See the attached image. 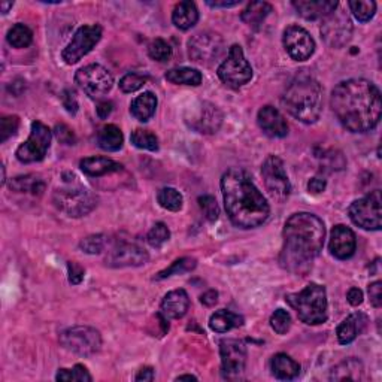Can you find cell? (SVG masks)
Segmentation results:
<instances>
[{"instance_id": "cell-1", "label": "cell", "mask_w": 382, "mask_h": 382, "mask_svg": "<svg viewBox=\"0 0 382 382\" xmlns=\"http://www.w3.org/2000/svg\"><path fill=\"white\" fill-rule=\"evenodd\" d=\"M330 105L339 123L352 133H366L381 120V93L375 84L363 78L337 84Z\"/></svg>"}, {"instance_id": "cell-2", "label": "cell", "mask_w": 382, "mask_h": 382, "mask_svg": "<svg viewBox=\"0 0 382 382\" xmlns=\"http://www.w3.org/2000/svg\"><path fill=\"white\" fill-rule=\"evenodd\" d=\"M282 236L281 265L296 275L308 273L314 258L323 251L326 238L324 223L314 214H294L286 220Z\"/></svg>"}, {"instance_id": "cell-3", "label": "cell", "mask_w": 382, "mask_h": 382, "mask_svg": "<svg viewBox=\"0 0 382 382\" xmlns=\"http://www.w3.org/2000/svg\"><path fill=\"white\" fill-rule=\"evenodd\" d=\"M224 206L230 221L240 229H256L271 214L265 196L248 175L239 168L227 170L221 178Z\"/></svg>"}, {"instance_id": "cell-4", "label": "cell", "mask_w": 382, "mask_h": 382, "mask_svg": "<svg viewBox=\"0 0 382 382\" xmlns=\"http://www.w3.org/2000/svg\"><path fill=\"white\" fill-rule=\"evenodd\" d=\"M282 105L289 114L305 124L319 118L323 109V89L314 76L297 75L282 94Z\"/></svg>"}, {"instance_id": "cell-5", "label": "cell", "mask_w": 382, "mask_h": 382, "mask_svg": "<svg viewBox=\"0 0 382 382\" xmlns=\"http://www.w3.org/2000/svg\"><path fill=\"white\" fill-rule=\"evenodd\" d=\"M285 300L297 312L302 323L317 326L327 321V293L323 285L309 284L300 293L286 294Z\"/></svg>"}, {"instance_id": "cell-6", "label": "cell", "mask_w": 382, "mask_h": 382, "mask_svg": "<svg viewBox=\"0 0 382 382\" xmlns=\"http://www.w3.org/2000/svg\"><path fill=\"white\" fill-rule=\"evenodd\" d=\"M53 201L60 211L75 218L90 214L98 206L95 194L81 186H69L56 190Z\"/></svg>"}, {"instance_id": "cell-7", "label": "cell", "mask_w": 382, "mask_h": 382, "mask_svg": "<svg viewBox=\"0 0 382 382\" xmlns=\"http://www.w3.org/2000/svg\"><path fill=\"white\" fill-rule=\"evenodd\" d=\"M60 344H62L67 351L74 354L82 355V357H90L102 348V336L98 330L89 326H75L66 328L65 332L60 333Z\"/></svg>"}, {"instance_id": "cell-8", "label": "cell", "mask_w": 382, "mask_h": 382, "mask_svg": "<svg viewBox=\"0 0 382 382\" xmlns=\"http://www.w3.org/2000/svg\"><path fill=\"white\" fill-rule=\"evenodd\" d=\"M225 53L224 39L218 33L202 32L188 41V56L194 63L211 66Z\"/></svg>"}, {"instance_id": "cell-9", "label": "cell", "mask_w": 382, "mask_h": 382, "mask_svg": "<svg viewBox=\"0 0 382 382\" xmlns=\"http://www.w3.org/2000/svg\"><path fill=\"white\" fill-rule=\"evenodd\" d=\"M220 80L232 87V89H239L248 84L253 78V67L248 63L244 56V51L239 45H233L229 51L227 58L218 67Z\"/></svg>"}, {"instance_id": "cell-10", "label": "cell", "mask_w": 382, "mask_h": 382, "mask_svg": "<svg viewBox=\"0 0 382 382\" xmlns=\"http://www.w3.org/2000/svg\"><path fill=\"white\" fill-rule=\"evenodd\" d=\"M348 215L355 225L364 230H379L382 227L381 191L375 190L366 197L352 202Z\"/></svg>"}, {"instance_id": "cell-11", "label": "cell", "mask_w": 382, "mask_h": 382, "mask_svg": "<svg viewBox=\"0 0 382 382\" xmlns=\"http://www.w3.org/2000/svg\"><path fill=\"white\" fill-rule=\"evenodd\" d=\"M75 82L87 95L99 99L111 91L112 85H114V78L102 65H89L76 72Z\"/></svg>"}, {"instance_id": "cell-12", "label": "cell", "mask_w": 382, "mask_h": 382, "mask_svg": "<svg viewBox=\"0 0 382 382\" xmlns=\"http://www.w3.org/2000/svg\"><path fill=\"white\" fill-rule=\"evenodd\" d=\"M51 137H53V132L41 121H34L32 123L29 139L20 145L15 153L16 159L25 164L43 160L49 150Z\"/></svg>"}, {"instance_id": "cell-13", "label": "cell", "mask_w": 382, "mask_h": 382, "mask_svg": "<svg viewBox=\"0 0 382 382\" xmlns=\"http://www.w3.org/2000/svg\"><path fill=\"white\" fill-rule=\"evenodd\" d=\"M266 190L276 202H285L291 193L290 179L286 177L284 161L276 155H269L262 166Z\"/></svg>"}, {"instance_id": "cell-14", "label": "cell", "mask_w": 382, "mask_h": 382, "mask_svg": "<svg viewBox=\"0 0 382 382\" xmlns=\"http://www.w3.org/2000/svg\"><path fill=\"white\" fill-rule=\"evenodd\" d=\"M224 115L218 106L211 102H199L186 114V123L197 133L214 135L220 130Z\"/></svg>"}, {"instance_id": "cell-15", "label": "cell", "mask_w": 382, "mask_h": 382, "mask_svg": "<svg viewBox=\"0 0 382 382\" xmlns=\"http://www.w3.org/2000/svg\"><path fill=\"white\" fill-rule=\"evenodd\" d=\"M321 36L332 48H342L352 36V21L350 15L342 10H335L324 16L321 24Z\"/></svg>"}, {"instance_id": "cell-16", "label": "cell", "mask_w": 382, "mask_h": 382, "mask_svg": "<svg viewBox=\"0 0 382 382\" xmlns=\"http://www.w3.org/2000/svg\"><path fill=\"white\" fill-rule=\"evenodd\" d=\"M102 39V27L99 24L82 25L76 30L72 41L63 49L62 57L66 65H75L84 58L90 51L98 45Z\"/></svg>"}, {"instance_id": "cell-17", "label": "cell", "mask_w": 382, "mask_h": 382, "mask_svg": "<svg viewBox=\"0 0 382 382\" xmlns=\"http://www.w3.org/2000/svg\"><path fill=\"white\" fill-rule=\"evenodd\" d=\"M221 369L227 379L239 378L245 370L247 364V346L238 339H223L220 342Z\"/></svg>"}, {"instance_id": "cell-18", "label": "cell", "mask_w": 382, "mask_h": 382, "mask_svg": "<svg viewBox=\"0 0 382 382\" xmlns=\"http://www.w3.org/2000/svg\"><path fill=\"white\" fill-rule=\"evenodd\" d=\"M284 47L289 56L296 60V62H305L311 58L315 51V42L312 39L308 30H305L300 25H290L286 27L282 36Z\"/></svg>"}, {"instance_id": "cell-19", "label": "cell", "mask_w": 382, "mask_h": 382, "mask_svg": "<svg viewBox=\"0 0 382 382\" xmlns=\"http://www.w3.org/2000/svg\"><path fill=\"white\" fill-rule=\"evenodd\" d=\"M148 253L130 242H120L108 251L105 263L109 267H136L148 262Z\"/></svg>"}, {"instance_id": "cell-20", "label": "cell", "mask_w": 382, "mask_h": 382, "mask_svg": "<svg viewBox=\"0 0 382 382\" xmlns=\"http://www.w3.org/2000/svg\"><path fill=\"white\" fill-rule=\"evenodd\" d=\"M330 253L339 260H348L354 256L355 248H357V240L355 234L350 227L339 224L335 225L332 234H330Z\"/></svg>"}, {"instance_id": "cell-21", "label": "cell", "mask_w": 382, "mask_h": 382, "mask_svg": "<svg viewBox=\"0 0 382 382\" xmlns=\"http://www.w3.org/2000/svg\"><path fill=\"white\" fill-rule=\"evenodd\" d=\"M257 123L258 127L262 128V132L269 137L280 139L289 135V124H286L281 112L273 106L267 105L260 109L257 115Z\"/></svg>"}, {"instance_id": "cell-22", "label": "cell", "mask_w": 382, "mask_h": 382, "mask_svg": "<svg viewBox=\"0 0 382 382\" xmlns=\"http://www.w3.org/2000/svg\"><path fill=\"white\" fill-rule=\"evenodd\" d=\"M190 308V297L186 290H173L164 296L160 314L168 319H177L182 318Z\"/></svg>"}, {"instance_id": "cell-23", "label": "cell", "mask_w": 382, "mask_h": 382, "mask_svg": "<svg viewBox=\"0 0 382 382\" xmlns=\"http://www.w3.org/2000/svg\"><path fill=\"white\" fill-rule=\"evenodd\" d=\"M293 6L303 19L317 20L324 19L326 15L333 12L339 3L335 0H299V2H293Z\"/></svg>"}, {"instance_id": "cell-24", "label": "cell", "mask_w": 382, "mask_h": 382, "mask_svg": "<svg viewBox=\"0 0 382 382\" xmlns=\"http://www.w3.org/2000/svg\"><path fill=\"white\" fill-rule=\"evenodd\" d=\"M369 318L363 314V312H355L351 314L348 318L344 319L342 323L337 327V339L342 345H348L352 341H355V337L360 336L364 328L368 327Z\"/></svg>"}, {"instance_id": "cell-25", "label": "cell", "mask_w": 382, "mask_h": 382, "mask_svg": "<svg viewBox=\"0 0 382 382\" xmlns=\"http://www.w3.org/2000/svg\"><path fill=\"white\" fill-rule=\"evenodd\" d=\"M80 168L87 177L93 178L111 175V173H115L123 169L120 163L106 157H87L81 160Z\"/></svg>"}, {"instance_id": "cell-26", "label": "cell", "mask_w": 382, "mask_h": 382, "mask_svg": "<svg viewBox=\"0 0 382 382\" xmlns=\"http://www.w3.org/2000/svg\"><path fill=\"white\" fill-rule=\"evenodd\" d=\"M199 21V11L196 3L186 0V2H179L172 12V23L175 24V27L179 30H188L194 27Z\"/></svg>"}, {"instance_id": "cell-27", "label": "cell", "mask_w": 382, "mask_h": 382, "mask_svg": "<svg viewBox=\"0 0 382 382\" xmlns=\"http://www.w3.org/2000/svg\"><path fill=\"white\" fill-rule=\"evenodd\" d=\"M271 369H272V373H273L275 378L282 379V381H291V379L299 377L300 364L297 361H294L286 354L280 352V354H276L272 357Z\"/></svg>"}, {"instance_id": "cell-28", "label": "cell", "mask_w": 382, "mask_h": 382, "mask_svg": "<svg viewBox=\"0 0 382 382\" xmlns=\"http://www.w3.org/2000/svg\"><path fill=\"white\" fill-rule=\"evenodd\" d=\"M124 142L123 132L115 124H106L103 126L98 133V145L103 151L115 153L121 150Z\"/></svg>"}, {"instance_id": "cell-29", "label": "cell", "mask_w": 382, "mask_h": 382, "mask_svg": "<svg viewBox=\"0 0 382 382\" xmlns=\"http://www.w3.org/2000/svg\"><path fill=\"white\" fill-rule=\"evenodd\" d=\"M155 108H157V98H155V94H153L151 91H146L141 95H137V98L132 102V106H130V112H132V115L142 121H148L155 112Z\"/></svg>"}, {"instance_id": "cell-30", "label": "cell", "mask_w": 382, "mask_h": 382, "mask_svg": "<svg viewBox=\"0 0 382 382\" xmlns=\"http://www.w3.org/2000/svg\"><path fill=\"white\" fill-rule=\"evenodd\" d=\"M363 378V363L357 359H346L333 368L332 381H360Z\"/></svg>"}, {"instance_id": "cell-31", "label": "cell", "mask_w": 382, "mask_h": 382, "mask_svg": "<svg viewBox=\"0 0 382 382\" xmlns=\"http://www.w3.org/2000/svg\"><path fill=\"white\" fill-rule=\"evenodd\" d=\"M242 324H244V318L227 309L216 311L210 319V327L216 333H227L229 330L240 327Z\"/></svg>"}, {"instance_id": "cell-32", "label": "cell", "mask_w": 382, "mask_h": 382, "mask_svg": "<svg viewBox=\"0 0 382 382\" xmlns=\"http://www.w3.org/2000/svg\"><path fill=\"white\" fill-rule=\"evenodd\" d=\"M272 12V5L267 2H251L240 14V19L251 27H258L266 16Z\"/></svg>"}, {"instance_id": "cell-33", "label": "cell", "mask_w": 382, "mask_h": 382, "mask_svg": "<svg viewBox=\"0 0 382 382\" xmlns=\"http://www.w3.org/2000/svg\"><path fill=\"white\" fill-rule=\"evenodd\" d=\"M166 80L172 84L197 87L202 84L203 76L201 72L197 71V69L177 67V69H170V71L166 74Z\"/></svg>"}, {"instance_id": "cell-34", "label": "cell", "mask_w": 382, "mask_h": 382, "mask_svg": "<svg viewBox=\"0 0 382 382\" xmlns=\"http://www.w3.org/2000/svg\"><path fill=\"white\" fill-rule=\"evenodd\" d=\"M11 190L16 191V193H32L34 196H41L45 190V182H43L36 175H24V177H16L11 181Z\"/></svg>"}, {"instance_id": "cell-35", "label": "cell", "mask_w": 382, "mask_h": 382, "mask_svg": "<svg viewBox=\"0 0 382 382\" xmlns=\"http://www.w3.org/2000/svg\"><path fill=\"white\" fill-rule=\"evenodd\" d=\"M157 202L160 203L161 207L172 212H178L182 210V203H184V199L178 190L172 187H164L157 193Z\"/></svg>"}, {"instance_id": "cell-36", "label": "cell", "mask_w": 382, "mask_h": 382, "mask_svg": "<svg viewBox=\"0 0 382 382\" xmlns=\"http://www.w3.org/2000/svg\"><path fill=\"white\" fill-rule=\"evenodd\" d=\"M6 39L14 48H27L33 41V33L27 25L15 24L10 29V32H8Z\"/></svg>"}, {"instance_id": "cell-37", "label": "cell", "mask_w": 382, "mask_h": 382, "mask_svg": "<svg viewBox=\"0 0 382 382\" xmlns=\"http://www.w3.org/2000/svg\"><path fill=\"white\" fill-rule=\"evenodd\" d=\"M197 266V262L194 258L191 257H182L179 260H175L169 267L164 269V271L159 272L157 276H155V280H164V278H169L172 275H182V273H187L191 272L193 269Z\"/></svg>"}, {"instance_id": "cell-38", "label": "cell", "mask_w": 382, "mask_h": 382, "mask_svg": "<svg viewBox=\"0 0 382 382\" xmlns=\"http://www.w3.org/2000/svg\"><path fill=\"white\" fill-rule=\"evenodd\" d=\"M132 144L136 148L148 150V151H157L159 150V139L150 130L136 128L132 133Z\"/></svg>"}, {"instance_id": "cell-39", "label": "cell", "mask_w": 382, "mask_h": 382, "mask_svg": "<svg viewBox=\"0 0 382 382\" xmlns=\"http://www.w3.org/2000/svg\"><path fill=\"white\" fill-rule=\"evenodd\" d=\"M352 15L357 19L360 23H366L373 19V15L377 12V3L372 0H352L348 3Z\"/></svg>"}, {"instance_id": "cell-40", "label": "cell", "mask_w": 382, "mask_h": 382, "mask_svg": "<svg viewBox=\"0 0 382 382\" xmlns=\"http://www.w3.org/2000/svg\"><path fill=\"white\" fill-rule=\"evenodd\" d=\"M148 56L155 62L164 63L172 57V47L164 39H154L148 45Z\"/></svg>"}, {"instance_id": "cell-41", "label": "cell", "mask_w": 382, "mask_h": 382, "mask_svg": "<svg viewBox=\"0 0 382 382\" xmlns=\"http://www.w3.org/2000/svg\"><path fill=\"white\" fill-rule=\"evenodd\" d=\"M170 238V232L168 229V225L164 223H157L154 227L150 230L146 240L153 248H160L163 247Z\"/></svg>"}, {"instance_id": "cell-42", "label": "cell", "mask_w": 382, "mask_h": 382, "mask_svg": "<svg viewBox=\"0 0 382 382\" xmlns=\"http://www.w3.org/2000/svg\"><path fill=\"white\" fill-rule=\"evenodd\" d=\"M106 245V239L103 234H91L80 242V248L87 254H99Z\"/></svg>"}, {"instance_id": "cell-43", "label": "cell", "mask_w": 382, "mask_h": 382, "mask_svg": "<svg viewBox=\"0 0 382 382\" xmlns=\"http://www.w3.org/2000/svg\"><path fill=\"white\" fill-rule=\"evenodd\" d=\"M145 84H146V78L144 75L130 72L120 80V89L123 93H135L139 89H142Z\"/></svg>"}, {"instance_id": "cell-44", "label": "cell", "mask_w": 382, "mask_h": 382, "mask_svg": "<svg viewBox=\"0 0 382 382\" xmlns=\"http://www.w3.org/2000/svg\"><path fill=\"white\" fill-rule=\"evenodd\" d=\"M197 202H199V206H201V210L203 211V215L207 221L215 223L216 220H218L220 207L212 196H201Z\"/></svg>"}, {"instance_id": "cell-45", "label": "cell", "mask_w": 382, "mask_h": 382, "mask_svg": "<svg viewBox=\"0 0 382 382\" xmlns=\"http://www.w3.org/2000/svg\"><path fill=\"white\" fill-rule=\"evenodd\" d=\"M271 326L278 335H285L291 328V317L286 311L278 309L271 317Z\"/></svg>"}, {"instance_id": "cell-46", "label": "cell", "mask_w": 382, "mask_h": 382, "mask_svg": "<svg viewBox=\"0 0 382 382\" xmlns=\"http://www.w3.org/2000/svg\"><path fill=\"white\" fill-rule=\"evenodd\" d=\"M19 126H20V120L15 115L3 117L0 120V142L3 144L11 136H14L16 130H19Z\"/></svg>"}, {"instance_id": "cell-47", "label": "cell", "mask_w": 382, "mask_h": 382, "mask_svg": "<svg viewBox=\"0 0 382 382\" xmlns=\"http://www.w3.org/2000/svg\"><path fill=\"white\" fill-rule=\"evenodd\" d=\"M67 271H69V282H71L72 285H78V284H81L82 280H84V269L75 263V262H69L67 263Z\"/></svg>"}, {"instance_id": "cell-48", "label": "cell", "mask_w": 382, "mask_h": 382, "mask_svg": "<svg viewBox=\"0 0 382 382\" xmlns=\"http://www.w3.org/2000/svg\"><path fill=\"white\" fill-rule=\"evenodd\" d=\"M54 133H56V136H57L58 141H60V142H63V144H66V145H74L75 141H76L72 130L69 128L67 126H65V124L57 126Z\"/></svg>"}, {"instance_id": "cell-49", "label": "cell", "mask_w": 382, "mask_h": 382, "mask_svg": "<svg viewBox=\"0 0 382 382\" xmlns=\"http://www.w3.org/2000/svg\"><path fill=\"white\" fill-rule=\"evenodd\" d=\"M62 102H63V106L66 108L67 112H71V114H76L78 100H76V94L74 90H65L62 93Z\"/></svg>"}, {"instance_id": "cell-50", "label": "cell", "mask_w": 382, "mask_h": 382, "mask_svg": "<svg viewBox=\"0 0 382 382\" xmlns=\"http://www.w3.org/2000/svg\"><path fill=\"white\" fill-rule=\"evenodd\" d=\"M369 297L370 303L375 308H381L382 305V282L377 281L369 285Z\"/></svg>"}, {"instance_id": "cell-51", "label": "cell", "mask_w": 382, "mask_h": 382, "mask_svg": "<svg viewBox=\"0 0 382 382\" xmlns=\"http://www.w3.org/2000/svg\"><path fill=\"white\" fill-rule=\"evenodd\" d=\"M72 373H74V381L76 382H90L93 379L89 370H87V368L82 366V364H76V366L72 369Z\"/></svg>"}, {"instance_id": "cell-52", "label": "cell", "mask_w": 382, "mask_h": 382, "mask_svg": "<svg viewBox=\"0 0 382 382\" xmlns=\"http://www.w3.org/2000/svg\"><path fill=\"white\" fill-rule=\"evenodd\" d=\"M326 186H327V182L324 178H312L308 184V190H309V193L318 194V193H321V191L326 190Z\"/></svg>"}, {"instance_id": "cell-53", "label": "cell", "mask_w": 382, "mask_h": 382, "mask_svg": "<svg viewBox=\"0 0 382 382\" xmlns=\"http://www.w3.org/2000/svg\"><path fill=\"white\" fill-rule=\"evenodd\" d=\"M112 109H114V105H112V102L103 100V102H100V103H99V105H98V108H95V112H98L99 118L105 120V118H108V117L111 115Z\"/></svg>"}, {"instance_id": "cell-54", "label": "cell", "mask_w": 382, "mask_h": 382, "mask_svg": "<svg viewBox=\"0 0 382 382\" xmlns=\"http://www.w3.org/2000/svg\"><path fill=\"white\" fill-rule=\"evenodd\" d=\"M346 299H348V302L352 306H359L363 303V291L360 289L352 286V289L348 291V294H346Z\"/></svg>"}, {"instance_id": "cell-55", "label": "cell", "mask_w": 382, "mask_h": 382, "mask_svg": "<svg viewBox=\"0 0 382 382\" xmlns=\"http://www.w3.org/2000/svg\"><path fill=\"white\" fill-rule=\"evenodd\" d=\"M201 302L203 303V305H206V306H214L215 303L218 302V293H216L215 290L206 291L205 294H202Z\"/></svg>"}, {"instance_id": "cell-56", "label": "cell", "mask_w": 382, "mask_h": 382, "mask_svg": "<svg viewBox=\"0 0 382 382\" xmlns=\"http://www.w3.org/2000/svg\"><path fill=\"white\" fill-rule=\"evenodd\" d=\"M154 379V369L153 368H144L139 370V373L136 375V381H153Z\"/></svg>"}, {"instance_id": "cell-57", "label": "cell", "mask_w": 382, "mask_h": 382, "mask_svg": "<svg viewBox=\"0 0 382 382\" xmlns=\"http://www.w3.org/2000/svg\"><path fill=\"white\" fill-rule=\"evenodd\" d=\"M212 8H234L240 3V0H234V2H229V0H215V2H206Z\"/></svg>"}, {"instance_id": "cell-58", "label": "cell", "mask_w": 382, "mask_h": 382, "mask_svg": "<svg viewBox=\"0 0 382 382\" xmlns=\"http://www.w3.org/2000/svg\"><path fill=\"white\" fill-rule=\"evenodd\" d=\"M57 381H74V373H72V369H60L58 373H57V377H56Z\"/></svg>"}, {"instance_id": "cell-59", "label": "cell", "mask_w": 382, "mask_h": 382, "mask_svg": "<svg viewBox=\"0 0 382 382\" xmlns=\"http://www.w3.org/2000/svg\"><path fill=\"white\" fill-rule=\"evenodd\" d=\"M12 5H14L12 2H2V3H0V8H2V12H3V14H6L8 11L11 10Z\"/></svg>"}, {"instance_id": "cell-60", "label": "cell", "mask_w": 382, "mask_h": 382, "mask_svg": "<svg viewBox=\"0 0 382 382\" xmlns=\"http://www.w3.org/2000/svg\"><path fill=\"white\" fill-rule=\"evenodd\" d=\"M177 381H197V378L193 375H182V377H178Z\"/></svg>"}]
</instances>
